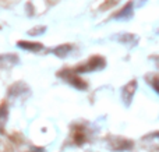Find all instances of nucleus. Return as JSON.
Returning a JSON list of instances; mask_svg holds the SVG:
<instances>
[{"mask_svg": "<svg viewBox=\"0 0 159 152\" xmlns=\"http://www.w3.org/2000/svg\"><path fill=\"white\" fill-rule=\"evenodd\" d=\"M106 66V61H105L103 57H99V56H95V57H91L89 60L85 64L80 66L78 69H75V73H89V71H96V70H101Z\"/></svg>", "mask_w": 159, "mask_h": 152, "instance_id": "obj_1", "label": "nucleus"}, {"mask_svg": "<svg viewBox=\"0 0 159 152\" xmlns=\"http://www.w3.org/2000/svg\"><path fill=\"white\" fill-rule=\"evenodd\" d=\"M107 145L112 151H126L133 148V141L123 138V137H109Z\"/></svg>", "mask_w": 159, "mask_h": 152, "instance_id": "obj_2", "label": "nucleus"}, {"mask_svg": "<svg viewBox=\"0 0 159 152\" xmlns=\"http://www.w3.org/2000/svg\"><path fill=\"white\" fill-rule=\"evenodd\" d=\"M141 144L148 151H159V131H154L144 136Z\"/></svg>", "mask_w": 159, "mask_h": 152, "instance_id": "obj_3", "label": "nucleus"}, {"mask_svg": "<svg viewBox=\"0 0 159 152\" xmlns=\"http://www.w3.org/2000/svg\"><path fill=\"white\" fill-rule=\"evenodd\" d=\"M135 91H137V81L135 80H131L130 83H127L126 85L123 87V91H121V99H123V102H124L126 106H130L133 98H134Z\"/></svg>", "mask_w": 159, "mask_h": 152, "instance_id": "obj_4", "label": "nucleus"}, {"mask_svg": "<svg viewBox=\"0 0 159 152\" xmlns=\"http://www.w3.org/2000/svg\"><path fill=\"white\" fill-rule=\"evenodd\" d=\"M61 77H63L69 84H71L73 87H75L77 89H85V88H87V84H85V81L81 80V78H80L78 75L75 74V73H73V71L64 73V74H61Z\"/></svg>", "mask_w": 159, "mask_h": 152, "instance_id": "obj_5", "label": "nucleus"}, {"mask_svg": "<svg viewBox=\"0 0 159 152\" xmlns=\"http://www.w3.org/2000/svg\"><path fill=\"white\" fill-rule=\"evenodd\" d=\"M133 14V3L130 2L127 6H124L117 14H116V18L117 20H126V18H130Z\"/></svg>", "mask_w": 159, "mask_h": 152, "instance_id": "obj_6", "label": "nucleus"}, {"mask_svg": "<svg viewBox=\"0 0 159 152\" xmlns=\"http://www.w3.org/2000/svg\"><path fill=\"white\" fill-rule=\"evenodd\" d=\"M70 50H71V45H61V46L56 47V49L53 50V53H55L56 56H59V57H66L70 53Z\"/></svg>", "mask_w": 159, "mask_h": 152, "instance_id": "obj_7", "label": "nucleus"}, {"mask_svg": "<svg viewBox=\"0 0 159 152\" xmlns=\"http://www.w3.org/2000/svg\"><path fill=\"white\" fill-rule=\"evenodd\" d=\"M148 84L155 89V92L159 95V77L158 75H151V77H147Z\"/></svg>", "mask_w": 159, "mask_h": 152, "instance_id": "obj_8", "label": "nucleus"}, {"mask_svg": "<svg viewBox=\"0 0 159 152\" xmlns=\"http://www.w3.org/2000/svg\"><path fill=\"white\" fill-rule=\"evenodd\" d=\"M18 46H22L28 50H39L42 49V45L41 43H30V42H20Z\"/></svg>", "mask_w": 159, "mask_h": 152, "instance_id": "obj_9", "label": "nucleus"}, {"mask_svg": "<svg viewBox=\"0 0 159 152\" xmlns=\"http://www.w3.org/2000/svg\"><path fill=\"white\" fill-rule=\"evenodd\" d=\"M6 120H7V110H6V108H2L0 109V128L4 126Z\"/></svg>", "mask_w": 159, "mask_h": 152, "instance_id": "obj_10", "label": "nucleus"}, {"mask_svg": "<svg viewBox=\"0 0 159 152\" xmlns=\"http://www.w3.org/2000/svg\"><path fill=\"white\" fill-rule=\"evenodd\" d=\"M32 152H43V151H41V150H35V151H32Z\"/></svg>", "mask_w": 159, "mask_h": 152, "instance_id": "obj_11", "label": "nucleus"}]
</instances>
